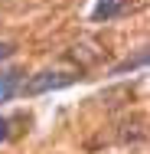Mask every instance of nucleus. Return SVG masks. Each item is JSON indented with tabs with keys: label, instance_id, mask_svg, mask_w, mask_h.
<instances>
[{
	"label": "nucleus",
	"instance_id": "1",
	"mask_svg": "<svg viewBox=\"0 0 150 154\" xmlns=\"http://www.w3.org/2000/svg\"><path fill=\"white\" fill-rule=\"evenodd\" d=\"M75 82V72H36L30 82L23 85L26 95H43V92H56Z\"/></svg>",
	"mask_w": 150,
	"mask_h": 154
},
{
	"label": "nucleus",
	"instance_id": "2",
	"mask_svg": "<svg viewBox=\"0 0 150 154\" xmlns=\"http://www.w3.org/2000/svg\"><path fill=\"white\" fill-rule=\"evenodd\" d=\"M20 69H7V72H0V102H7L10 95L20 89Z\"/></svg>",
	"mask_w": 150,
	"mask_h": 154
},
{
	"label": "nucleus",
	"instance_id": "3",
	"mask_svg": "<svg viewBox=\"0 0 150 154\" xmlns=\"http://www.w3.org/2000/svg\"><path fill=\"white\" fill-rule=\"evenodd\" d=\"M121 10H124V7H121V0H98V7L91 10V20H95V23L111 20V17H118Z\"/></svg>",
	"mask_w": 150,
	"mask_h": 154
},
{
	"label": "nucleus",
	"instance_id": "4",
	"mask_svg": "<svg viewBox=\"0 0 150 154\" xmlns=\"http://www.w3.org/2000/svg\"><path fill=\"white\" fill-rule=\"evenodd\" d=\"M144 62H147V49H140V53H137L134 59L127 56L124 62H118V66L111 69V75H124V72H131V69H137V66H144Z\"/></svg>",
	"mask_w": 150,
	"mask_h": 154
},
{
	"label": "nucleus",
	"instance_id": "5",
	"mask_svg": "<svg viewBox=\"0 0 150 154\" xmlns=\"http://www.w3.org/2000/svg\"><path fill=\"white\" fill-rule=\"evenodd\" d=\"M10 56H13V46L0 39V62H3V59H10Z\"/></svg>",
	"mask_w": 150,
	"mask_h": 154
},
{
	"label": "nucleus",
	"instance_id": "6",
	"mask_svg": "<svg viewBox=\"0 0 150 154\" xmlns=\"http://www.w3.org/2000/svg\"><path fill=\"white\" fill-rule=\"evenodd\" d=\"M7 134H10V122L0 118V141H7Z\"/></svg>",
	"mask_w": 150,
	"mask_h": 154
}]
</instances>
